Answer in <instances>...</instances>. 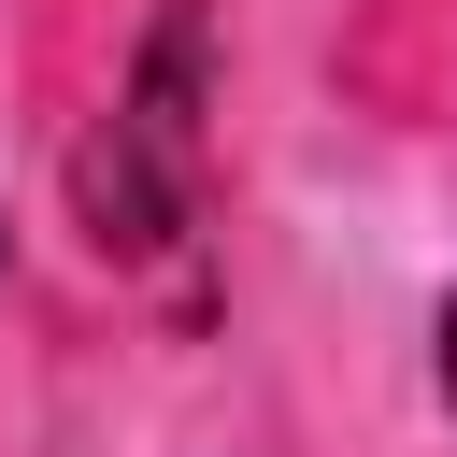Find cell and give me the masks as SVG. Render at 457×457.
<instances>
[{"label": "cell", "mask_w": 457, "mask_h": 457, "mask_svg": "<svg viewBox=\"0 0 457 457\" xmlns=\"http://www.w3.org/2000/svg\"><path fill=\"white\" fill-rule=\"evenodd\" d=\"M200 0H171L157 14V43H143V86L114 100V129H100V157H86V214H100V243H171L186 228V200H200Z\"/></svg>", "instance_id": "obj_1"}, {"label": "cell", "mask_w": 457, "mask_h": 457, "mask_svg": "<svg viewBox=\"0 0 457 457\" xmlns=\"http://www.w3.org/2000/svg\"><path fill=\"white\" fill-rule=\"evenodd\" d=\"M443 386H457V300H443Z\"/></svg>", "instance_id": "obj_2"}]
</instances>
